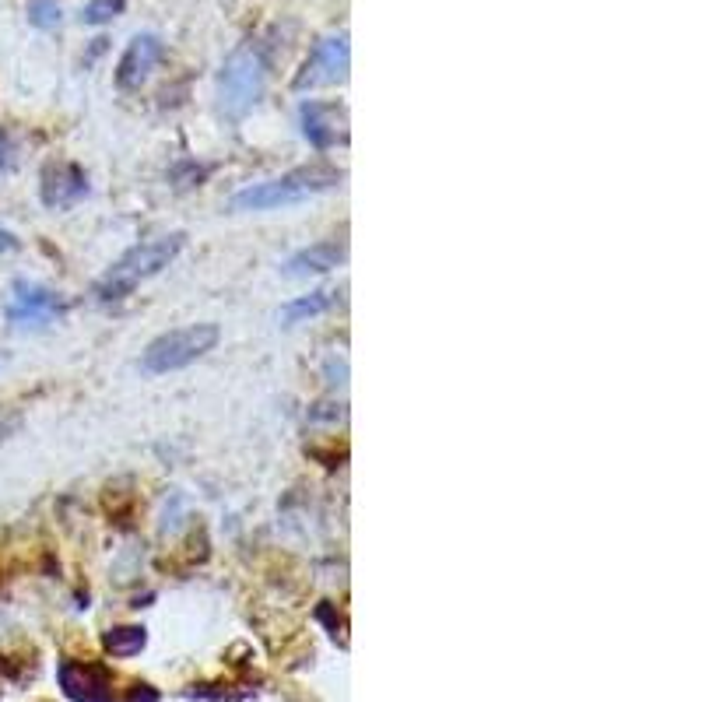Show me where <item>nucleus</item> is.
Listing matches in <instances>:
<instances>
[{
    "instance_id": "nucleus-1",
    "label": "nucleus",
    "mask_w": 702,
    "mask_h": 702,
    "mask_svg": "<svg viewBox=\"0 0 702 702\" xmlns=\"http://www.w3.org/2000/svg\"><path fill=\"white\" fill-rule=\"evenodd\" d=\"M183 243L187 236L183 232H169V236H155V239H144L137 243L134 250H127L113 267L106 271V278L95 285V299L99 302H116V299H127L137 285H144L148 278L162 274L172 260L180 257Z\"/></svg>"
},
{
    "instance_id": "nucleus-12",
    "label": "nucleus",
    "mask_w": 702,
    "mask_h": 702,
    "mask_svg": "<svg viewBox=\"0 0 702 702\" xmlns=\"http://www.w3.org/2000/svg\"><path fill=\"white\" fill-rule=\"evenodd\" d=\"M123 11V0H88L85 11H81V22L85 25H106L113 22Z\"/></svg>"
},
{
    "instance_id": "nucleus-2",
    "label": "nucleus",
    "mask_w": 702,
    "mask_h": 702,
    "mask_svg": "<svg viewBox=\"0 0 702 702\" xmlns=\"http://www.w3.org/2000/svg\"><path fill=\"white\" fill-rule=\"evenodd\" d=\"M344 176L334 169V165H302V169H292L278 180L257 183V187H246L232 197V208L236 211H274V208H288V204L309 201L316 194H327L341 183Z\"/></svg>"
},
{
    "instance_id": "nucleus-15",
    "label": "nucleus",
    "mask_w": 702,
    "mask_h": 702,
    "mask_svg": "<svg viewBox=\"0 0 702 702\" xmlns=\"http://www.w3.org/2000/svg\"><path fill=\"white\" fill-rule=\"evenodd\" d=\"M0 169H15V141L8 137V130H0Z\"/></svg>"
},
{
    "instance_id": "nucleus-6",
    "label": "nucleus",
    "mask_w": 702,
    "mask_h": 702,
    "mask_svg": "<svg viewBox=\"0 0 702 702\" xmlns=\"http://www.w3.org/2000/svg\"><path fill=\"white\" fill-rule=\"evenodd\" d=\"M67 309V302L60 299L57 292L43 285H29V281H18L15 285V299L8 306V320L11 327L22 330H43L50 327L53 320H60Z\"/></svg>"
},
{
    "instance_id": "nucleus-8",
    "label": "nucleus",
    "mask_w": 702,
    "mask_h": 702,
    "mask_svg": "<svg viewBox=\"0 0 702 702\" xmlns=\"http://www.w3.org/2000/svg\"><path fill=\"white\" fill-rule=\"evenodd\" d=\"M85 194H88V176L81 165H74V162L46 165V172H43L46 208H71V204H78Z\"/></svg>"
},
{
    "instance_id": "nucleus-4",
    "label": "nucleus",
    "mask_w": 702,
    "mask_h": 702,
    "mask_svg": "<svg viewBox=\"0 0 702 702\" xmlns=\"http://www.w3.org/2000/svg\"><path fill=\"white\" fill-rule=\"evenodd\" d=\"M218 337H222V330H218L215 323H190V327L169 330V334L155 337V341L144 348V355H141L144 373L162 376V373H176V369L194 366L208 351H215Z\"/></svg>"
},
{
    "instance_id": "nucleus-11",
    "label": "nucleus",
    "mask_w": 702,
    "mask_h": 702,
    "mask_svg": "<svg viewBox=\"0 0 702 702\" xmlns=\"http://www.w3.org/2000/svg\"><path fill=\"white\" fill-rule=\"evenodd\" d=\"M334 302H337V292H327V288H320V292L302 295V299H292L288 306H281L278 320H281V327H299V323H306V320H313V316L327 313Z\"/></svg>"
},
{
    "instance_id": "nucleus-14",
    "label": "nucleus",
    "mask_w": 702,
    "mask_h": 702,
    "mask_svg": "<svg viewBox=\"0 0 702 702\" xmlns=\"http://www.w3.org/2000/svg\"><path fill=\"white\" fill-rule=\"evenodd\" d=\"M18 429H22V415H18V411H11V408H4V404H0V443H4V439H11V436H15Z\"/></svg>"
},
{
    "instance_id": "nucleus-7",
    "label": "nucleus",
    "mask_w": 702,
    "mask_h": 702,
    "mask_svg": "<svg viewBox=\"0 0 702 702\" xmlns=\"http://www.w3.org/2000/svg\"><path fill=\"white\" fill-rule=\"evenodd\" d=\"M299 120L306 141L320 151L344 144V137H348V113L341 106H334V102H306L299 109Z\"/></svg>"
},
{
    "instance_id": "nucleus-13",
    "label": "nucleus",
    "mask_w": 702,
    "mask_h": 702,
    "mask_svg": "<svg viewBox=\"0 0 702 702\" xmlns=\"http://www.w3.org/2000/svg\"><path fill=\"white\" fill-rule=\"evenodd\" d=\"M29 22L36 29H57L60 25V4L57 0H32L29 4Z\"/></svg>"
},
{
    "instance_id": "nucleus-10",
    "label": "nucleus",
    "mask_w": 702,
    "mask_h": 702,
    "mask_svg": "<svg viewBox=\"0 0 702 702\" xmlns=\"http://www.w3.org/2000/svg\"><path fill=\"white\" fill-rule=\"evenodd\" d=\"M344 253L348 246L341 239H323V243H313L306 250H299L295 257L285 260V274L292 278H306V274H327L334 271L337 264H344Z\"/></svg>"
},
{
    "instance_id": "nucleus-9",
    "label": "nucleus",
    "mask_w": 702,
    "mask_h": 702,
    "mask_svg": "<svg viewBox=\"0 0 702 702\" xmlns=\"http://www.w3.org/2000/svg\"><path fill=\"white\" fill-rule=\"evenodd\" d=\"M162 60V39L144 32V36H134L127 46V53L120 57V67H116V81L120 88H137L151 71L155 64Z\"/></svg>"
},
{
    "instance_id": "nucleus-16",
    "label": "nucleus",
    "mask_w": 702,
    "mask_h": 702,
    "mask_svg": "<svg viewBox=\"0 0 702 702\" xmlns=\"http://www.w3.org/2000/svg\"><path fill=\"white\" fill-rule=\"evenodd\" d=\"M15 236H11V232H0V253H8V250H15Z\"/></svg>"
},
{
    "instance_id": "nucleus-3",
    "label": "nucleus",
    "mask_w": 702,
    "mask_h": 702,
    "mask_svg": "<svg viewBox=\"0 0 702 702\" xmlns=\"http://www.w3.org/2000/svg\"><path fill=\"white\" fill-rule=\"evenodd\" d=\"M267 88V57L260 46L243 43L239 50H232L225 57L222 71H218V106L225 116L239 120L246 116L260 99H264Z\"/></svg>"
},
{
    "instance_id": "nucleus-5",
    "label": "nucleus",
    "mask_w": 702,
    "mask_h": 702,
    "mask_svg": "<svg viewBox=\"0 0 702 702\" xmlns=\"http://www.w3.org/2000/svg\"><path fill=\"white\" fill-rule=\"evenodd\" d=\"M348 78V36L337 32V36H327L313 46V53L306 57L302 71L295 74L292 88L295 92H306V88H320V85H334V81Z\"/></svg>"
}]
</instances>
